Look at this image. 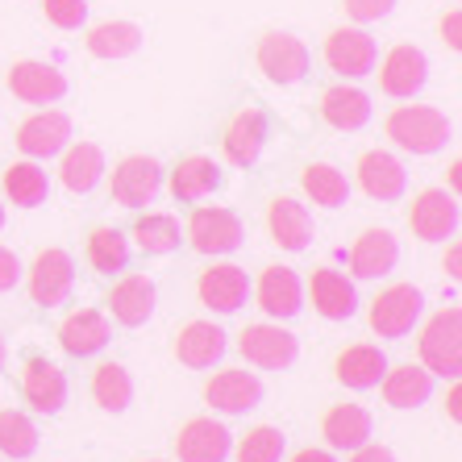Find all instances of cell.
Returning <instances> with one entry per match:
<instances>
[{"mask_svg": "<svg viewBox=\"0 0 462 462\" xmlns=\"http://www.w3.org/2000/svg\"><path fill=\"white\" fill-rule=\"evenodd\" d=\"M383 138L404 154L430 159L454 142V121L438 105H396L383 117Z\"/></svg>", "mask_w": 462, "mask_h": 462, "instance_id": "6da1fadb", "label": "cell"}, {"mask_svg": "<svg viewBox=\"0 0 462 462\" xmlns=\"http://www.w3.org/2000/svg\"><path fill=\"white\" fill-rule=\"evenodd\" d=\"M417 358L433 379H458L462 375V309L446 304L420 325Z\"/></svg>", "mask_w": 462, "mask_h": 462, "instance_id": "7a4b0ae2", "label": "cell"}, {"mask_svg": "<svg viewBox=\"0 0 462 462\" xmlns=\"http://www.w3.org/2000/svg\"><path fill=\"white\" fill-rule=\"evenodd\" d=\"M183 242L205 258H221L234 254L242 242H246V226L242 217L226 205H196L188 213V226H183Z\"/></svg>", "mask_w": 462, "mask_h": 462, "instance_id": "3957f363", "label": "cell"}, {"mask_svg": "<svg viewBox=\"0 0 462 462\" xmlns=\"http://www.w3.org/2000/svg\"><path fill=\"white\" fill-rule=\"evenodd\" d=\"M420 312H425V291H420L417 283H392V288H383L375 300H371L366 325H371L375 337L400 342V337H409L420 325Z\"/></svg>", "mask_w": 462, "mask_h": 462, "instance_id": "277c9868", "label": "cell"}, {"mask_svg": "<svg viewBox=\"0 0 462 462\" xmlns=\"http://www.w3.org/2000/svg\"><path fill=\"white\" fill-rule=\"evenodd\" d=\"M254 67L271 79V84L291 88V84H300V79L312 71V54H309V46H304L296 33L267 30L254 42Z\"/></svg>", "mask_w": 462, "mask_h": 462, "instance_id": "5b68a950", "label": "cell"}, {"mask_svg": "<svg viewBox=\"0 0 462 462\" xmlns=\"http://www.w3.org/2000/svg\"><path fill=\"white\" fill-rule=\"evenodd\" d=\"M325 67L342 79H366L379 63V42L366 33V25H337L321 42Z\"/></svg>", "mask_w": 462, "mask_h": 462, "instance_id": "8992f818", "label": "cell"}, {"mask_svg": "<svg viewBox=\"0 0 462 462\" xmlns=\"http://www.w3.org/2000/svg\"><path fill=\"white\" fill-rule=\"evenodd\" d=\"M237 355L258 371H288L300 358V337L283 329L280 321H258L237 334Z\"/></svg>", "mask_w": 462, "mask_h": 462, "instance_id": "52a82bcc", "label": "cell"}, {"mask_svg": "<svg viewBox=\"0 0 462 462\" xmlns=\"http://www.w3.org/2000/svg\"><path fill=\"white\" fill-rule=\"evenodd\" d=\"M25 288H30V300L54 309V304H67L71 291H76V263L63 246H46L33 254V263L25 267Z\"/></svg>", "mask_w": 462, "mask_h": 462, "instance_id": "ba28073f", "label": "cell"}, {"mask_svg": "<svg viewBox=\"0 0 462 462\" xmlns=\"http://www.w3.org/2000/svg\"><path fill=\"white\" fill-rule=\"evenodd\" d=\"M162 162L151 154H125V159L108 171V196L121 208H146L162 192Z\"/></svg>", "mask_w": 462, "mask_h": 462, "instance_id": "9c48e42d", "label": "cell"}, {"mask_svg": "<svg viewBox=\"0 0 462 462\" xmlns=\"http://www.w3.org/2000/svg\"><path fill=\"white\" fill-rule=\"evenodd\" d=\"M462 226V208L458 196L446 188H420L409 205V229L417 242H450L458 237Z\"/></svg>", "mask_w": 462, "mask_h": 462, "instance_id": "30bf717a", "label": "cell"}, {"mask_svg": "<svg viewBox=\"0 0 462 462\" xmlns=\"http://www.w3.org/2000/svg\"><path fill=\"white\" fill-rule=\"evenodd\" d=\"M379 92L392 100H412L420 88L430 84V54L412 42H396L375 63Z\"/></svg>", "mask_w": 462, "mask_h": 462, "instance_id": "8fae6325", "label": "cell"}, {"mask_svg": "<svg viewBox=\"0 0 462 462\" xmlns=\"http://www.w3.org/2000/svg\"><path fill=\"white\" fill-rule=\"evenodd\" d=\"M263 396H267V387L246 366H226V371H213L205 379V404H213V412H226V417L254 412Z\"/></svg>", "mask_w": 462, "mask_h": 462, "instance_id": "7c38bea8", "label": "cell"}, {"mask_svg": "<svg viewBox=\"0 0 462 462\" xmlns=\"http://www.w3.org/2000/svg\"><path fill=\"white\" fill-rule=\"evenodd\" d=\"M250 291H254L263 317H271V321H291L304 312V280L296 267L271 263V267H263L258 283H250Z\"/></svg>", "mask_w": 462, "mask_h": 462, "instance_id": "4fadbf2b", "label": "cell"}, {"mask_svg": "<svg viewBox=\"0 0 462 462\" xmlns=\"http://www.w3.org/2000/svg\"><path fill=\"white\" fill-rule=\"evenodd\" d=\"M9 92L22 105H59V100L71 92V79L67 71H59L54 63H42V59H17L5 76Z\"/></svg>", "mask_w": 462, "mask_h": 462, "instance_id": "5bb4252c", "label": "cell"}, {"mask_svg": "<svg viewBox=\"0 0 462 462\" xmlns=\"http://www.w3.org/2000/svg\"><path fill=\"white\" fill-rule=\"evenodd\" d=\"M267 134H271L267 108L242 105L234 117L226 121V129H221V151H226V159L234 162V167H254V162L263 159Z\"/></svg>", "mask_w": 462, "mask_h": 462, "instance_id": "9a60e30c", "label": "cell"}, {"mask_svg": "<svg viewBox=\"0 0 462 462\" xmlns=\"http://www.w3.org/2000/svg\"><path fill=\"white\" fill-rule=\"evenodd\" d=\"M13 142H17L22 159L46 162L71 142V117H67L63 108H38V113H30V117L17 125V138Z\"/></svg>", "mask_w": 462, "mask_h": 462, "instance_id": "2e32d148", "label": "cell"}, {"mask_svg": "<svg viewBox=\"0 0 462 462\" xmlns=\"http://www.w3.org/2000/svg\"><path fill=\"white\" fill-rule=\"evenodd\" d=\"M304 291H309V300H312V312L325 317V321H350L358 312L355 280L337 267H312L309 280H304Z\"/></svg>", "mask_w": 462, "mask_h": 462, "instance_id": "e0dca14e", "label": "cell"}, {"mask_svg": "<svg viewBox=\"0 0 462 462\" xmlns=\"http://www.w3.org/2000/svg\"><path fill=\"white\" fill-rule=\"evenodd\" d=\"M355 175H358V188H363L371 200H379V205H396V200H404V192H409V171H404V162H400L392 151H379V146L358 154Z\"/></svg>", "mask_w": 462, "mask_h": 462, "instance_id": "ac0fdd59", "label": "cell"}, {"mask_svg": "<svg viewBox=\"0 0 462 462\" xmlns=\"http://www.w3.org/2000/svg\"><path fill=\"white\" fill-rule=\"evenodd\" d=\"M22 400L42 417H59L67 404V375L63 366L42 355H30L22 363Z\"/></svg>", "mask_w": 462, "mask_h": 462, "instance_id": "d6986e66", "label": "cell"}, {"mask_svg": "<svg viewBox=\"0 0 462 462\" xmlns=\"http://www.w3.org/2000/svg\"><path fill=\"white\" fill-rule=\"evenodd\" d=\"M196 296H200L205 309L229 317V312H237L250 300V275L237 267V263H208V267L196 275Z\"/></svg>", "mask_w": 462, "mask_h": 462, "instance_id": "ffe728a7", "label": "cell"}, {"mask_svg": "<svg viewBox=\"0 0 462 462\" xmlns=\"http://www.w3.org/2000/svg\"><path fill=\"white\" fill-rule=\"evenodd\" d=\"M154 304H159V288H154L151 275H138V271H134V275H121L105 296L108 317L117 325H125V329H142V325L154 317Z\"/></svg>", "mask_w": 462, "mask_h": 462, "instance_id": "44dd1931", "label": "cell"}, {"mask_svg": "<svg viewBox=\"0 0 462 462\" xmlns=\"http://www.w3.org/2000/svg\"><path fill=\"white\" fill-rule=\"evenodd\" d=\"M54 337H59V350H63L67 358H92L113 342V321H108V312H100V309H76L63 317V325H59Z\"/></svg>", "mask_w": 462, "mask_h": 462, "instance_id": "7402d4cb", "label": "cell"}, {"mask_svg": "<svg viewBox=\"0 0 462 462\" xmlns=\"http://www.w3.org/2000/svg\"><path fill=\"white\" fill-rule=\"evenodd\" d=\"M234 450V433L213 417L183 420L175 433V458L180 462H226Z\"/></svg>", "mask_w": 462, "mask_h": 462, "instance_id": "603a6c76", "label": "cell"}, {"mask_svg": "<svg viewBox=\"0 0 462 462\" xmlns=\"http://www.w3.org/2000/svg\"><path fill=\"white\" fill-rule=\"evenodd\" d=\"M267 234L271 242L288 254H304L312 246V213L296 196H271L267 200Z\"/></svg>", "mask_w": 462, "mask_h": 462, "instance_id": "cb8c5ba5", "label": "cell"}, {"mask_svg": "<svg viewBox=\"0 0 462 462\" xmlns=\"http://www.w3.org/2000/svg\"><path fill=\"white\" fill-rule=\"evenodd\" d=\"M400 267V237L392 229H363L350 246V275L355 280H383Z\"/></svg>", "mask_w": 462, "mask_h": 462, "instance_id": "d4e9b609", "label": "cell"}, {"mask_svg": "<svg viewBox=\"0 0 462 462\" xmlns=\"http://www.w3.org/2000/svg\"><path fill=\"white\" fill-rule=\"evenodd\" d=\"M171 350H175V358H180V366H188V371H208V366H217L226 358L229 334L217 321H188L180 334H175Z\"/></svg>", "mask_w": 462, "mask_h": 462, "instance_id": "484cf974", "label": "cell"}, {"mask_svg": "<svg viewBox=\"0 0 462 462\" xmlns=\"http://www.w3.org/2000/svg\"><path fill=\"white\" fill-rule=\"evenodd\" d=\"M221 183H226L221 162L208 159V154H188V159H180L171 167V175H167V188H171L175 205H200Z\"/></svg>", "mask_w": 462, "mask_h": 462, "instance_id": "4316f807", "label": "cell"}, {"mask_svg": "<svg viewBox=\"0 0 462 462\" xmlns=\"http://www.w3.org/2000/svg\"><path fill=\"white\" fill-rule=\"evenodd\" d=\"M375 433V417L363 409V404H329L321 412V438H325V450H358L366 446Z\"/></svg>", "mask_w": 462, "mask_h": 462, "instance_id": "83f0119b", "label": "cell"}, {"mask_svg": "<svg viewBox=\"0 0 462 462\" xmlns=\"http://www.w3.org/2000/svg\"><path fill=\"white\" fill-rule=\"evenodd\" d=\"M105 171H108V162L97 142H67L63 151H59V183H63L67 192L88 196L105 180Z\"/></svg>", "mask_w": 462, "mask_h": 462, "instance_id": "f1b7e54d", "label": "cell"}, {"mask_svg": "<svg viewBox=\"0 0 462 462\" xmlns=\"http://www.w3.org/2000/svg\"><path fill=\"white\" fill-rule=\"evenodd\" d=\"M383 371H387V355L375 342H350L346 350H337V358H334L337 383L350 387V392H371V387H379Z\"/></svg>", "mask_w": 462, "mask_h": 462, "instance_id": "f546056e", "label": "cell"}, {"mask_svg": "<svg viewBox=\"0 0 462 462\" xmlns=\"http://www.w3.org/2000/svg\"><path fill=\"white\" fill-rule=\"evenodd\" d=\"M433 383H438V379L420 363H396V366L387 363L383 379H379V392H383L387 409H420V404L433 396Z\"/></svg>", "mask_w": 462, "mask_h": 462, "instance_id": "4dcf8cb0", "label": "cell"}, {"mask_svg": "<svg viewBox=\"0 0 462 462\" xmlns=\"http://www.w3.org/2000/svg\"><path fill=\"white\" fill-rule=\"evenodd\" d=\"M371 97L355 84H334L321 92V121L337 134H358L371 121Z\"/></svg>", "mask_w": 462, "mask_h": 462, "instance_id": "1f68e13d", "label": "cell"}, {"mask_svg": "<svg viewBox=\"0 0 462 462\" xmlns=\"http://www.w3.org/2000/svg\"><path fill=\"white\" fill-rule=\"evenodd\" d=\"M146 42L138 22H97L88 25L84 33V51L92 59H105V63H121V59H134Z\"/></svg>", "mask_w": 462, "mask_h": 462, "instance_id": "d6a6232c", "label": "cell"}, {"mask_svg": "<svg viewBox=\"0 0 462 462\" xmlns=\"http://www.w3.org/2000/svg\"><path fill=\"white\" fill-rule=\"evenodd\" d=\"M129 246L142 250L146 258H162V254H175L183 246V229L171 213H142L129 229Z\"/></svg>", "mask_w": 462, "mask_h": 462, "instance_id": "836d02e7", "label": "cell"}, {"mask_svg": "<svg viewBox=\"0 0 462 462\" xmlns=\"http://www.w3.org/2000/svg\"><path fill=\"white\" fill-rule=\"evenodd\" d=\"M0 188H5V196H9L17 208H38V205H46V196H51V175H46L42 162L17 159L5 167Z\"/></svg>", "mask_w": 462, "mask_h": 462, "instance_id": "e575fe53", "label": "cell"}, {"mask_svg": "<svg viewBox=\"0 0 462 462\" xmlns=\"http://www.w3.org/2000/svg\"><path fill=\"white\" fill-rule=\"evenodd\" d=\"M300 192L317 208H342L350 205V180L334 162H304L300 167Z\"/></svg>", "mask_w": 462, "mask_h": 462, "instance_id": "d590c367", "label": "cell"}, {"mask_svg": "<svg viewBox=\"0 0 462 462\" xmlns=\"http://www.w3.org/2000/svg\"><path fill=\"white\" fill-rule=\"evenodd\" d=\"M129 254H134L129 234H121L117 226H97L84 242V258L97 275H121L129 267Z\"/></svg>", "mask_w": 462, "mask_h": 462, "instance_id": "8d00e7d4", "label": "cell"}, {"mask_svg": "<svg viewBox=\"0 0 462 462\" xmlns=\"http://www.w3.org/2000/svg\"><path fill=\"white\" fill-rule=\"evenodd\" d=\"M88 392H92V400H97L105 412H113V417H121V412L134 404V379H129V371L121 363H100L97 371H92Z\"/></svg>", "mask_w": 462, "mask_h": 462, "instance_id": "74e56055", "label": "cell"}, {"mask_svg": "<svg viewBox=\"0 0 462 462\" xmlns=\"http://www.w3.org/2000/svg\"><path fill=\"white\" fill-rule=\"evenodd\" d=\"M283 450H288V433L280 425H254V430H246V438H237L229 454L237 462H280Z\"/></svg>", "mask_w": 462, "mask_h": 462, "instance_id": "f35d334b", "label": "cell"}, {"mask_svg": "<svg viewBox=\"0 0 462 462\" xmlns=\"http://www.w3.org/2000/svg\"><path fill=\"white\" fill-rule=\"evenodd\" d=\"M38 450V425L17 409H0V454L5 458H30Z\"/></svg>", "mask_w": 462, "mask_h": 462, "instance_id": "ab89813d", "label": "cell"}, {"mask_svg": "<svg viewBox=\"0 0 462 462\" xmlns=\"http://www.w3.org/2000/svg\"><path fill=\"white\" fill-rule=\"evenodd\" d=\"M42 5V17L54 30H79L88 25V0H38Z\"/></svg>", "mask_w": 462, "mask_h": 462, "instance_id": "60d3db41", "label": "cell"}, {"mask_svg": "<svg viewBox=\"0 0 462 462\" xmlns=\"http://www.w3.org/2000/svg\"><path fill=\"white\" fill-rule=\"evenodd\" d=\"M346 17L355 25H371V22H383V17H392V9H396V0H342Z\"/></svg>", "mask_w": 462, "mask_h": 462, "instance_id": "b9f144b4", "label": "cell"}, {"mask_svg": "<svg viewBox=\"0 0 462 462\" xmlns=\"http://www.w3.org/2000/svg\"><path fill=\"white\" fill-rule=\"evenodd\" d=\"M22 275H25V267H22V258H17V250L0 246V296L17 288V283H22Z\"/></svg>", "mask_w": 462, "mask_h": 462, "instance_id": "7bdbcfd3", "label": "cell"}, {"mask_svg": "<svg viewBox=\"0 0 462 462\" xmlns=\"http://www.w3.org/2000/svg\"><path fill=\"white\" fill-rule=\"evenodd\" d=\"M438 33H441V42L450 46L454 54L462 51V13L450 9V13H441V22H438Z\"/></svg>", "mask_w": 462, "mask_h": 462, "instance_id": "ee69618b", "label": "cell"}, {"mask_svg": "<svg viewBox=\"0 0 462 462\" xmlns=\"http://www.w3.org/2000/svg\"><path fill=\"white\" fill-rule=\"evenodd\" d=\"M350 462H396V454L387 450V446H379V441H366V446L350 450Z\"/></svg>", "mask_w": 462, "mask_h": 462, "instance_id": "f6af8a7d", "label": "cell"}, {"mask_svg": "<svg viewBox=\"0 0 462 462\" xmlns=\"http://www.w3.org/2000/svg\"><path fill=\"white\" fill-rule=\"evenodd\" d=\"M441 267H446V275H450V280H458V275H462V246L454 242V237H450V246H446V258H441Z\"/></svg>", "mask_w": 462, "mask_h": 462, "instance_id": "bcb514c9", "label": "cell"}, {"mask_svg": "<svg viewBox=\"0 0 462 462\" xmlns=\"http://www.w3.org/2000/svg\"><path fill=\"white\" fill-rule=\"evenodd\" d=\"M288 462H337L334 450H317V446H304V450H296Z\"/></svg>", "mask_w": 462, "mask_h": 462, "instance_id": "7dc6e473", "label": "cell"}, {"mask_svg": "<svg viewBox=\"0 0 462 462\" xmlns=\"http://www.w3.org/2000/svg\"><path fill=\"white\" fill-rule=\"evenodd\" d=\"M446 412H450L454 425L462 420V392H458V379H450V392H446Z\"/></svg>", "mask_w": 462, "mask_h": 462, "instance_id": "c3c4849f", "label": "cell"}, {"mask_svg": "<svg viewBox=\"0 0 462 462\" xmlns=\"http://www.w3.org/2000/svg\"><path fill=\"white\" fill-rule=\"evenodd\" d=\"M458 171H462V162L454 159V162H450V192H454V196H458Z\"/></svg>", "mask_w": 462, "mask_h": 462, "instance_id": "681fc988", "label": "cell"}, {"mask_svg": "<svg viewBox=\"0 0 462 462\" xmlns=\"http://www.w3.org/2000/svg\"><path fill=\"white\" fill-rule=\"evenodd\" d=\"M5 358H9V346H5V337H0V371H5Z\"/></svg>", "mask_w": 462, "mask_h": 462, "instance_id": "f907efd6", "label": "cell"}, {"mask_svg": "<svg viewBox=\"0 0 462 462\" xmlns=\"http://www.w3.org/2000/svg\"><path fill=\"white\" fill-rule=\"evenodd\" d=\"M0 229H5V205H0Z\"/></svg>", "mask_w": 462, "mask_h": 462, "instance_id": "816d5d0a", "label": "cell"}, {"mask_svg": "<svg viewBox=\"0 0 462 462\" xmlns=\"http://www.w3.org/2000/svg\"><path fill=\"white\" fill-rule=\"evenodd\" d=\"M151 462H159V458H151Z\"/></svg>", "mask_w": 462, "mask_h": 462, "instance_id": "f5cc1de1", "label": "cell"}]
</instances>
